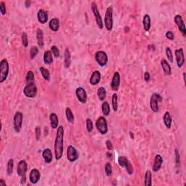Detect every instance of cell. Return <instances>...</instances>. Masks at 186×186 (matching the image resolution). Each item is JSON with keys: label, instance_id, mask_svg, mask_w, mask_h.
Masks as SVG:
<instances>
[{"label": "cell", "instance_id": "obj_16", "mask_svg": "<svg viewBox=\"0 0 186 186\" xmlns=\"http://www.w3.org/2000/svg\"><path fill=\"white\" fill-rule=\"evenodd\" d=\"M120 74L119 72L116 71L113 76L111 83V87L114 91H117L120 86Z\"/></svg>", "mask_w": 186, "mask_h": 186}, {"label": "cell", "instance_id": "obj_46", "mask_svg": "<svg viewBox=\"0 0 186 186\" xmlns=\"http://www.w3.org/2000/svg\"><path fill=\"white\" fill-rule=\"evenodd\" d=\"M35 135H36V140H39L40 137H41V128H40V126H37L36 129H35Z\"/></svg>", "mask_w": 186, "mask_h": 186}, {"label": "cell", "instance_id": "obj_4", "mask_svg": "<svg viewBox=\"0 0 186 186\" xmlns=\"http://www.w3.org/2000/svg\"><path fill=\"white\" fill-rule=\"evenodd\" d=\"M96 128H97V131L100 133L101 135H104L107 134L108 131H109V128H108V124L107 121L105 119V117L100 116L97 119L95 123Z\"/></svg>", "mask_w": 186, "mask_h": 186}, {"label": "cell", "instance_id": "obj_50", "mask_svg": "<svg viewBox=\"0 0 186 186\" xmlns=\"http://www.w3.org/2000/svg\"><path fill=\"white\" fill-rule=\"evenodd\" d=\"M0 185L1 186H6V182H4V180L3 179L0 180Z\"/></svg>", "mask_w": 186, "mask_h": 186}, {"label": "cell", "instance_id": "obj_37", "mask_svg": "<svg viewBox=\"0 0 186 186\" xmlns=\"http://www.w3.org/2000/svg\"><path fill=\"white\" fill-rule=\"evenodd\" d=\"M26 80V82H28V84L33 83V81H34V74H33V72L32 71H28L27 72Z\"/></svg>", "mask_w": 186, "mask_h": 186}, {"label": "cell", "instance_id": "obj_11", "mask_svg": "<svg viewBox=\"0 0 186 186\" xmlns=\"http://www.w3.org/2000/svg\"><path fill=\"white\" fill-rule=\"evenodd\" d=\"M67 158L70 162H74L79 158L77 150L72 145H68L67 148Z\"/></svg>", "mask_w": 186, "mask_h": 186}, {"label": "cell", "instance_id": "obj_29", "mask_svg": "<svg viewBox=\"0 0 186 186\" xmlns=\"http://www.w3.org/2000/svg\"><path fill=\"white\" fill-rule=\"evenodd\" d=\"M44 62L47 65H51L53 62V58H52V54L51 51H45L44 54Z\"/></svg>", "mask_w": 186, "mask_h": 186}, {"label": "cell", "instance_id": "obj_39", "mask_svg": "<svg viewBox=\"0 0 186 186\" xmlns=\"http://www.w3.org/2000/svg\"><path fill=\"white\" fill-rule=\"evenodd\" d=\"M166 55H167L169 61L170 62H173V54H172V50H171L170 47H167L166 48Z\"/></svg>", "mask_w": 186, "mask_h": 186}, {"label": "cell", "instance_id": "obj_31", "mask_svg": "<svg viewBox=\"0 0 186 186\" xmlns=\"http://www.w3.org/2000/svg\"><path fill=\"white\" fill-rule=\"evenodd\" d=\"M65 116L66 119L70 124H74V116L73 114L72 111L69 108H66L65 109Z\"/></svg>", "mask_w": 186, "mask_h": 186}, {"label": "cell", "instance_id": "obj_40", "mask_svg": "<svg viewBox=\"0 0 186 186\" xmlns=\"http://www.w3.org/2000/svg\"><path fill=\"white\" fill-rule=\"evenodd\" d=\"M105 172H106V175L108 177H111L112 175V166L110 163H107L105 167Z\"/></svg>", "mask_w": 186, "mask_h": 186}, {"label": "cell", "instance_id": "obj_36", "mask_svg": "<svg viewBox=\"0 0 186 186\" xmlns=\"http://www.w3.org/2000/svg\"><path fill=\"white\" fill-rule=\"evenodd\" d=\"M112 107L114 111L118 110V95L116 93H114L112 95Z\"/></svg>", "mask_w": 186, "mask_h": 186}, {"label": "cell", "instance_id": "obj_6", "mask_svg": "<svg viewBox=\"0 0 186 186\" xmlns=\"http://www.w3.org/2000/svg\"><path fill=\"white\" fill-rule=\"evenodd\" d=\"M23 93L27 97L34 98L37 94V87L34 83L28 84L23 89Z\"/></svg>", "mask_w": 186, "mask_h": 186}, {"label": "cell", "instance_id": "obj_8", "mask_svg": "<svg viewBox=\"0 0 186 186\" xmlns=\"http://www.w3.org/2000/svg\"><path fill=\"white\" fill-rule=\"evenodd\" d=\"M95 60L98 63V65L101 67H104L107 65L109 62V58H108L107 54L104 51H97L95 53Z\"/></svg>", "mask_w": 186, "mask_h": 186}, {"label": "cell", "instance_id": "obj_25", "mask_svg": "<svg viewBox=\"0 0 186 186\" xmlns=\"http://www.w3.org/2000/svg\"><path fill=\"white\" fill-rule=\"evenodd\" d=\"M143 27H144V30L145 31H148L150 30V26H151V20H150V17L149 15H145L143 17Z\"/></svg>", "mask_w": 186, "mask_h": 186}, {"label": "cell", "instance_id": "obj_14", "mask_svg": "<svg viewBox=\"0 0 186 186\" xmlns=\"http://www.w3.org/2000/svg\"><path fill=\"white\" fill-rule=\"evenodd\" d=\"M27 170H28V164H27L26 161H20L19 163L18 164V167H17V173H18V175L20 177L26 176Z\"/></svg>", "mask_w": 186, "mask_h": 186}, {"label": "cell", "instance_id": "obj_13", "mask_svg": "<svg viewBox=\"0 0 186 186\" xmlns=\"http://www.w3.org/2000/svg\"><path fill=\"white\" fill-rule=\"evenodd\" d=\"M175 55L177 66H178V68H181L182 65H183L184 62H185V57H184L183 49L180 48L176 50L175 51Z\"/></svg>", "mask_w": 186, "mask_h": 186}, {"label": "cell", "instance_id": "obj_52", "mask_svg": "<svg viewBox=\"0 0 186 186\" xmlns=\"http://www.w3.org/2000/svg\"><path fill=\"white\" fill-rule=\"evenodd\" d=\"M25 183H26V176H23V177H22L21 184L22 185H24Z\"/></svg>", "mask_w": 186, "mask_h": 186}, {"label": "cell", "instance_id": "obj_38", "mask_svg": "<svg viewBox=\"0 0 186 186\" xmlns=\"http://www.w3.org/2000/svg\"><path fill=\"white\" fill-rule=\"evenodd\" d=\"M21 41L22 44H23V47H27L28 45V35L26 32H23L21 34Z\"/></svg>", "mask_w": 186, "mask_h": 186}, {"label": "cell", "instance_id": "obj_23", "mask_svg": "<svg viewBox=\"0 0 186 186\" xmlns=\"http://www.w3.org/2000/svg\"><path fill=\"white\" fill-rule=\"evenodd\" d=\"M161 68L162 69H163L164 72L165 73V74H167V75L168 76L171 75V74H172L171 66L165 59H162V60H161Z\"/></svg>", "mask_w": 186, "mask_h": 186}, {"label": "cell", "instance_id": "obj_9", "mask_svg": "<svg viewBox=\"0 0 186 186\" xmlns=\"http://www.w3.org/2000/svg\"><path fill=\"white\" fill-rule=\"evenodd\" d=\"M23 114L20 111L16 113L14 118H13V124H14V129L17 133L20 132L22 125H23Z\"/></svg>", "mask_w": 186, "mask_h": 186}, {"label": "cell", "instance_id": "obj_41", "mask_svg": "<svg viewBox=\"0 0 186 186\" xmlns=\"http://www.w3.org/2000/svg\"><path fill=\"white\" fill-rule=\"evenodd\" d=\"M86 128L88 132H91L93 129V122L90 119H87L86 120Z\"/></svg>", "mask_w": 186, "mask_h": 186}, {"label": "cell", "instance_id": "obj_18", "mask_svg": "<svg viewBox=\"0 0 186 186\" xmlns=\"http://www.w3.org/2000/svg\"><path fill=\"white\" fill-rule=\"evenodd\" d=\"M100 72L98 71H94L92 74V75H91L90 79H89V83H90L91 85H97L99 84V82H100Z\"/></svg>", "mask_w": 186, "mask_h": 186}, {"label": "cell", "instance_id": "obj_17", "mask_svg": "<svg viewBox=\"0 0 186 186\" xmlns=\"http://www.w3.org/2000/svg\"><path fill=\"white\" fill-rule=\"evenodd\" d=\"M40 175L39 171L36 169H33L30 172L29 175V180L32 184H36L39 182V180H40Z\"/></svg>", "mask_w": 186, "mask_h": 186}, {"label": "cell", "instance_id": "obj_43", "mask_svg": "<svg viewBox=\"0 0 186 186\" xmlns=\"http://www.w3.org/2000/svg\"><path fill=\"white\" fill-rule=\"evenodd\" d=\"M51 52L52 55H54L55 57H60V51H59L58 48L55 46V45H53V46H52L51 47Z\"/></svg>", "mask_w": 186, "mask_h": 186}, {"label": "cell", "instance_id": "obj_2", "mask_svg": "<svg viewBox=\"0 0 186 186\" xmlns=\"http://www.w3.org/2000/svg\"><path fill=\"white\" fill-rule=\"evenodd\" d=\"M8 74H9V63L6 59H2L0 62V82H4L7 79Z\"/></svg>", "mask_w": 186, "mask_h": 186}, {"label": "cell", "instance_id": "obj_55", "mask_svg": "<svg viewBox=\"0 0 186 186\" xmlns=\"http://www.w3.org/2000/svg\"><path fill=\"white\" fill-rule=\"evenodd\" d=\"M127 28H129V27H125V28H124V29H125V32L127 31ZM128 31H129V29H128Z\"/></svg>", "mask_w": 186, "mask_h": 186}, {"label": "cell", "instance_id": "obj_47", "mask_svg": "<svg viewBox=\"0 0 186 186\" xmlns=\"http://www.w3.org/2000/svg\"><path fill=\"white\" fill-rule=\"evenodd\" d=\"M166 37H167L168 39L172 40H172H174V39H175V34H174L172 31H167V33H166Z\"/></svg>", "mask_w": 186, "mask_h": 186}, {"label": "cell", "instance_id": "obj_10", "mask_svg": "<svg viewBox=\"0 0 186 186\" xmlns=\"http://www.w3.org/2000/svg\"><path fill=\"white\" fill-rule=\"evenodd\" d=\"M91 9H92V11L94 14V17H95V21L96 23H97V26L99 27L100 29H102L103 28V23L102 21V18H101L100 14L98 9H97V4H96L95 2H92V4H91Z\"/></svg>", "mask_w": 186, "mask_h": 186}, {"label": "cell", "instance_id": "obj_49", "mask_svg": "<svg viewBox=\"0 0 186 186\" xmlns=\"http://www.w3.org/2000/svg\"><path fill=\"white\" fill-rule=\"evenodd\" d=\"M150 78V75L149 73H148V72H145V74H144V79H145V82H149Z\"/></svg>", "mask_w": 186, "mask_h": 186}, {"label": "cell", "instance_id": "obj_21", "mask_svg": "<svg viewBox=\"0 0 186 186\" xmlns=\"http://www.w3.org/2000/svg\"><path fill=\"white\" fill-rule=\"evenodd\" d=\"M42 157L45 163L50 164L52 161V153L50 148H46L42 151Z\"/></svg>", "mask_w": 186, "mask_h": 186}, {"label": "cell", "instance_id": "obj_15", "mask_svg": "<svg viewBox=\"0 0 186 186\" xmlns=\"http://www.w3.org/2000/svg\"><path fill=\"white\" fill-rule=\"evenodd\" d=\"M175 22L179 28V31L182 33L183 36H185L186 34V29L185 23H184L182 17L180 15H177L175 16Z\"/></svg>", "mask_w": 186, "mask_h": 186}, {"label": "cell", "instance_id": "obj_53", "mask_svg": "<svg viewBox=\"0 0 186 186\" xmlns=\"http://www.w3.org/2000/svg\"><path fill=\"white\" fill-rule=\"evenodd\" d=\"M129 135H130V136H131L132 139H134L135 137H134V135H133V133L132 132H129Z\"/></svg>", "mask_w": 186, "mask_h": 186}, {"label": "cell", "instance_id": "obj_1", "mask_svg": "<svg viewBox=\"0 0 186 186\" xmlns=\"http://www.w3.org/2000/svg\"><path fill=\"white\" fill-rule=\"evenodd\" d=\"M64 128L62 126H58L55 140V155L56 160L62 158L64 150Z\"/></svg>", "mask_w": 186, "mask_h": 186}, {"label": "cell", "instance_id": "obj_27", "mask_svg": "<svg viewBox=\"0 0 186 186\" xmlns=\"http://www.w3.org/2000/svg\"><path fill=\"white\" fill-rule=\"evenodd\" d=\"M36 40L39 46L40 47H44V33L42 29L38 28L36 31Z\"/></svg>", "mask_w": 186, "mask_h": 186}, {"label": "cell", "instance_id": "obj_7", "mask_svg": "<svg viewBox=\"0 0 186 186\" xmlns=\"http://www.w3.org/2000/svg\"><path fill=\"white\" fill-rule=\"evenodd\" d=\"M162 97L159 94L153 93L150 97V107L153 112L157 113L158 111V102H161Z\"/></svg>", "mask_w": 186, "mask_h": 186}, {"label": "cell", "instance_id": "obj_3", "mask_svg": "<svg viewBox=\"0 0 186 186\" xmlns=\"http://www.w3.org/2000/svg\"><path fill=\"white\" fill-rule=\"evenodd\" d=\"M105 27L108 31H111L113 29V7L111 6L109 7L106 10V16H105Z\"/></svg>", "mask_w": 186, "mask_h": 186}, {"label": "cell", "instance_id": "obj_24", "mask_svg": "<svg viewBox=\"0 0 186 186\" xmlns=\"http://www.w3.org/2000/svg\"><path fill=\"white\" fill-rule=\"evenodd\" d=\"M50 126L52 129H57L58 127V117L57 114L55 113H52L50 115Z\"/></svg>", "mask_w": 186, "mask_h": 186}, {"label": "cell", "instance_id": "obj_32", "mask_svg": "<svg viewBox=\"0 0 186 186\" xmlns=\"http://www.w3.org/2000/svg\"><path fill=\"white\" fill-rule=\"evenodd\" d=\"M145 186H150L152 185V174L150 170H147L145 175Z\"/></svg>", "mask_w": 186, "mask_h": 186}, {"label": "cell", "instance_id": "obj_51", "mask_svg": "<svg viewBox=\"0 0 186 186\" xmlns=\"http://www.w3.org/2000/svg\"><path fill=\"white\" fill-rule=\"evenodd\" d=\"M30 4H31V1H25V6H26V7H27V8L29 7Z\"/></svg>", "mask_w": 186, "mask_h": 186}, {"label": "cell", "instance_id": "obj_33", "mask_svg": "<svg viewBox=\"0 0 186 186\" xmlns=\"http://www.w3.org/2000/svg\"><path fill=\"white\" fill-rule=\"evenodd\" d=\"M102 113L105 116H109L110 114V105L107 101H103L102 104Z\"/></svg>", "mask_w": 186, "mask_h": 186}, {"label": "cell", "instance_id": "obj_28", "mask_svg": "<svg viewBox=\"0 0 186 186\" xmlns=\"http://www.w3.org/2000/svg\"><path fill=\"white\" fill-rule=\"evenodd\" d=\"M163 119H164V124H165V126H167V128L170 129L171 126H172V116H171L170 114L168 112V111L165 112L164 115Z\"/></svg>", "mask_w": 186, "mask_h": 186}, {"label": "cell", "instance_id": "obj_26", "mask_svg": "<svg viewBox=\"0 0 186 186\" xmlns=\"http://www.w3.org/2000/svg\"><path fill=\"white\" fill-rule=\"evenodd\" d=\"M71 65V53L68 48L64 51V66L66 68L70 67Z\"/></svg>", "mask_w": 186, "mask_h": 186}, {"label": "cell", "instance_id": "obj_12", "mask_svg": "<svg viewBox=\"0 0 186 186\" xmlns=\"http://www.w3.org/2000/svg\"><path fill=\"white\" fill-rule=\"evenodd\" d=\"M76 94L78 100L82 103H86L87 100V93L83 87H78L76 89Z\"/></svg>", "mask_w": 186, "mask_h": 186}, {"label": "cell", "instance_id": "obj_48", "mask_svg": "<svg viewBox=\"0 0 186 186\" xmlns=\"http://www.w3.org/2000/svg\"><path fill=\"white\" fill-rule=\"evenodd\" d=\"M106 146H107V148L109 150H113V144L111 142V140H108L106 143Z\"/></svg>", "mask_w": 186, "mask_h": 186}, {"label": "cell", "instance_id": "obj_5", "mask_svg": "<svg viewBox=\"0 0 186 186\" xmlns=\"http://www.w3.org/2000/svg\"><path fill=\"white\" fill-rule=\"evenodd\" d=\"M118 163H119L120 167H123V168H126V172H127L129 175H132L133 172H134L133 167L132 165L131 162H130L126 157L119 156V158H118Z\"/></svg>", "mask_w": 186, "mask_h": 186}, {"label": "cell", "instance_id": "obj_22", "mask_svg": "<svg viewBox=\"0 0 186 186\" xmlns=\"http://www.w3.org/2000/svg\"><path fill=\"white\" fill-rule=\"evenodd\" d=\"M49 27L52 31H57L60 28V21L57 18H52L49 23Z\"/></svg>", "mask_w": 186, "mask_h": 186}, {"label": "cell", "instance_id": "obj_44", "mask_svg": "<svg viewBox=\"0 0 186 186\" xmlns=\"http://www.w3.org/2000/svg\"><path fill=\"white\" fill-rule=\"evenodd\" d=\"M175 161H176V165L178 167L180 164V155L179 153L178 149H175Z\"/></svg>", "mask_w": 186, "mask_h": 186}, {"label": "cell", "instance_id": "obj_30", "mask_svg": "<svg viewBox=\"0 0 186 186\" xmlns=\"http://www.w3.org/2000/svg\"><path fill=\"white\" fill-rule=\"evenodd\" d=\"M97 97L100 101H104L106 98V90L103 87H100L97 89Z\"/></svg>", "mask_w": 186, "mask_h": 186}, {"label": "cell", "instance_id": "obj_45", "mask_svg": "<svg viewBox=\"0 0 186 186\" xmlns=\"http://www.w3.org/2000/svg\"><path fill=\"white\" fill-rule=\"evenodd\" d=\"M0 12H1V14L2 16H5L7 13V9L5 4H4V1H1L0 2Z\"/></svg>", "mask_w": 186, "mask_h": 186}, {"label": "cell", "instance_id": "obj_35", "mask_svg": "<svg viewBox=\"0 0 186 186\" xmlns=\"http://www.w3.org/2000/svg\"><path fill=\"white\" fill-rule=\"evenodd\" d=\"M13 168H14V160L13 158L9 159L7 165V173L8 175H12L13 172Z\"/></svg>", "mask_w": 186, "mask_h": 186}, {"label": "cell", "instance_id": "obj_19", "mask_svg": "<svg viewBox=\"0 0 186 186\" xmlns=\"http://www.w3.org/2000/svg\"><path fill=\"white\" fill-rule=\"evenodd\" d=\"M37 19L42 24H45L48 21V13L45 10H39L37 13Z\"/></svg>", "mask_w": 186, "mask_h": 186}, {"label": "cell", "instance_id": "obj_54", "mask_svg": "<svg viewBox=\"0 0 186 186\" xmlns=\"http://www.w3.org/2000/svg\"><path fill=\"white\" fill-rule=\"evenodd\" d=\"M183 79H184V82L185 83V73H183Z\"/></svg>", "mask_w": 186, "mask_h": 186}, {"label": "cell", "instance_id": "obj_34", "mask_svg": "<svg viewBox=\"0 0 186 186\" xmlns=\"http://www.w3.org/2000/svg\"><path fill=\"white\" fill-rule=\"evenodd\" d=\"M39 71H40V72H41L42 76V77L44 78V79L47 81V82H49V81L50 80V71H49L47 69H46L45 68H44V67L40 68Z\"/></svg>", "mask_w": 186, "mask_h": 186}, {"label": "cell", "instance_id": "obj_20", "mask_svg": "<svg viewBox=\"0 0 186 186\" xmlns=\"http://www.w3.org/2000/svg\"><path fill=\"white\" fill-rule=\"evenodd\" d=\"M162 164H163V158L161 157V155L159 154L155 155L154 158V163H153V172H158L161 169V167Z\"/></svg>", "mask_w": 186, "mask_h": 186}, {"label": "cell", "instance_id": "obj_42", "mask_svg": "<svg viewBox=\"0 0 186 186\" xmlns=\"http://www.w3.org/2000/svg\"><path fill=\"white\" fill-rule=\"evenodd\" d=\"M38 52H39L38 48H37L36 47L33 46L31 48V50H30V57H31V59H33L36 56Z\"/></svg>", "mask_w": 186, "mask_h": 186}]
</instances>
